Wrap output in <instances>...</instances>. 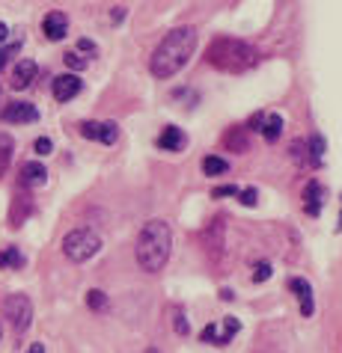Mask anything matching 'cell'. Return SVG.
Masks as SVG:
<instances>
[{"instance_id":"obj_17","label":"cell","mask_w":342,"mask_h":353,"mask_svg":"<svg viewBox=\"0 0 342 353\" xmlns=\"http://www.w3.org/2000/svg\"><path fill=\"white\" fill-rule=\"evenodd\" d=\"M202 172L205 175H227L229 172V161L218 158V154H209V158H202Z\"/></svg>"},{"instance_id":"obj_13","label":"cell","mask_w":342,"mask_h":353,"mask_svg":"<svg viewBox=\"0 0 342 353\" xmlns=\"http://www.w3.org/2000/svg\"><path fill=\"white\" fill-rule=\"evenodd\" d=\"M48 181V170L39 161H30L21 166V184L24 188H42V184Z\"/></svg>"},{"instance_id":"obj_26","label":"cell","mask_w":342,"mask_h":353,"mask_svg":"<svg viewBox=\"0 0 342 353\" xmlns=\"http://www.w3.org/2000/svg\"><path fill=\"white\" fill-rule=\"evenodd\" d=\"M18 51V42L15 45H6V48H0V72H3V65L9 63V57H12Z\"/></svg>"},{"instance_id":"obj_6","label":"cell","mask_w":342,"mask_h":353,"mask_svg":"<svg viewBox=\"0 0 342 353\" xmlns=\"http://www.w3.org/2000/svg\"><path fill=\"white\" fill-rule=\"evenodd\" d=\"M238 330H241L238 318H223L220 323H209V327L202 330V341L205 345H229V341L238 336Z\"/></svg>"},{"instance_id":"obj_25","label":"cell","mask_w":342,"mask_h":353,"mask_svg":"<svg viewBox=\"0 0 342 353\" xmlns=\"http://www.w3.org/2000/svg\"><path fill=\"white\" fill-rule=\"evenodd\" d=\"M66 65H68V68H75V72H81V68H86V60H84L81 54H75V51H72V54H66Z\"/></svg>"},{"instance_id":"obj_7","label":"cell","mask_w":342,"mask_h":353,"mask_svg":"<svg viewBox=\"0 0 342 353\" xmlns=\"http://www.w3.org/2000/svg\"><path fill=\"white\" fill-rule=\"evenodd\" d=\"M81 137H86V140H99L104 145H113L120 140V128H116V122H84Z\"/></svg>"},{"instance_id":"obj_28","label":"cell","mask_w":342,"mask_h":353,"mask_svg":"<svg viewBox=\"0 0 342 353\" xmlns=\"http://www.w3.org/2000/svg\"><path fill=\"white\" fill-rule=\"evenodd\" d=\"M238 196H241V205H256V190H238Z\"/></svg>"},{"instance_id":"obj_20","label":"cell","mask_w":342,"mask_h":353,"mask_svg":"<svg viewBox=\"0 0 342 353\" xmlns=\"http://www.w3.org/2000/svg\"><path fill=\"white\" fill-rule=\"evenodd\" d=\"M321 158H325V140H321V137L316 134L310 140V163L312 166H321Z\"/></svg>"},{"instance_id":"obj_14","label":"cell","mask_w":342,"mask_h":353,"mask_svg":"<svg viewBox=\"0 0 342 353\" xmlns=\"http://www.w3.org/2000/svg\"><path fill=\"white\" fill-rule=\"evenodd\" d=\"M184 143H188V137L182 134V128H175V125L164 128V134L158 137V149H164V152H182Z\"/></svg>"},{"instance_id":"obj_1","label":"cell","mask_w":342,"mask_h":353,"mask_svg":"<svg viewBox=\"0 0 342 353\" xmlns=\"http://www.w3.org/2000/svg\"><path fill=\"white\" fill-rule=\"evenodd\" d=\"M197 51V30L193 27H175L161 39V45L152 54V74L155 77H173L175 72H182L188 60Z\"/></svg>"},{"instance_id":"obj_23","label":"cell","mask_w":342,"mask_h":353,"mask_svg":"<svg viewBox=\"0 0 342 353\" xmlns=\"http://www.w3.org/2000/svg\"><path fill=\"white\" fill-rule=\"evenodd\" d=\"M271 276V264L268 261H259L256 268H253V282H265Z\"/></svg>"},{"instance_id":"obj_21","label":"cell","mask_w":342,"mask_h":353,"mask_svg":"<svg viewBox=\"0 0 342 353\" xmlns=\"http://www.w3.org/2000/svg\"><path fill=\"white\" fill-rule=\"evenodd\" d=\"M15 205L18 208H12V225H21V220H24V214H30L33 211V205H30V199H24V196H15Z\"/></svg>"},{"instance_id":"obj_31","label":"cell","mask_w":342,"mask_h":353,"mask_svg":"<svg viewBox=\"0 0 342 353\" xmlns=\"http://www.w3.org/2000/svg\"><path fill=\"white\" fill-rule=\"evenodd\" d=\"M6 39H9V27L0 24V42H6Z\"/></svg>"},{"instance_id":"obj_3","label":"cell","mask_w":342,"mask_h":353,"mask_svg":"<svg viewBox=\"0 0 342 353\" xmlns=\"http://www.w3.org/2000/svg\"><path fill=\"white\" fill-rule=\"evenodd\" d=\"M209 63L220 72H247L259 63V51L241 39H218L211 48H209Z\"/></svg>"},{"instance_id":"obj_10","label":"cell","mask_w":342,"mask_h":353,"mask_svg":"<svg viewBox=\"0 0 342 353\" xmlns=\"http://www.w3.org/2000/svg\"><path fill=\"white\" fill-rule=\"evenodd\" d=\"M289 288L295 291V297H298V303H301V315H304V318H312V312H316V300H312L310 282H307V279H301V276H295V279H289Z\"/></svg>"},{"instance_id":"obj_19","label":"cell","mask_w":342,"mask_h":353,"mask_svg":"<svg viewBox=\"0 0 342 353\" xmlns=\"http://www.w3.org/2000/svg\"><path fill=\"white\" fill-rule=\"evenodd\" d=\"M259 131L265 140H277V137L283 134V116H268L265 125H259Z\"/></svg>"},{"instance_id":"obj_9","label":"cell","mask_w":342,"mask_h":353,"mask_svg":"<svg viewBox=\"0 0 342 353\" xmlns=\"http://www.w3.org/2000/svg\"><path fill=\"white\" fill-rule=\"evenodd\" d=\"M0 116H3L6 122H12V125H24V122H36L39 119V110H36L33 104H27V101H12Z\"/></svg>"},{"instance_id":"obj_4","label":"cell","mask_w":342,"mask_h":353,"mask_svg":"<svg viewBox=\"0 0 342 353\" xmlns=\"http://www.w3.org/2000/svg\"><path fill=\"white\" fill-rule=\"evenodd\" d=\"M102 250V238L93 229H72L63 238V252L72 261H90Z\"/></svg>"},{"instance_id":"obj_30","label":"cell","mask_w":342,"mask_h":353,"mask_svg":"<svg viewBox=\"0 0 342 353\" xmlns=\"http://www.w3.org/2000/svg\"><path fill=\"white\" fill-rule=\"evenodd\" d=\"M77 48H81V51H86V54H93V51H95V45L90 42V39H81V42H77Z\"/></svg>"},{"instance_id":"obj_8","label":"cell","mask_w":342,"mask_h":353,"mask_svg":"<svg viewBox=\"0 0 342 353\" xmlns=\"http://www.w3.org/2000/svg\"><path fill=\"white\" fill-rule=\"evenodd\" d=\"M84 90V83H81V77L77 74H60V77H54V86H51V92L57 101H72V98Z\"/></svg>"},{"instance_id":"obj_16","label":"cell","mask_w":342,"mask_h":353,"mask_svg":"<svg viewBox=\"0 0 342 353\" xmlns=\"http://www.w3.org/2000/svg\"><path fill=\"white\" fill-rule=\"evenodd\" d=\"M18 268H24V256H21V252H18L15 247L0 250V270H18Z\"/></svg>"},{"instance_id":"obj_24","label":"cell","mask_w":342,"mask_h":353,"mask_svg":"<svg viewBox=\"0 0 342 353\" xmlns=\"http://www.w3.org/2000/svg\"><path fill=\"white\" fill-rule=\"evenodd\" d=\"M173 327H175V332H179V336H188V332H191V327H188V318H184V312H175Z\"/></svg>"},{"instance_id":"obj_27","label":"cell","mask_w":342,"mask_h":353,"mask_svg":"<svg viewBox=\"0 0 342 353\" xmlns=\"http://www.w3.org/2000/svg\"><path fill=\"white\" fill-rule=\"evenodd\" d=\"M33 149L39 154H51V140H48V137H39V140L33 143Z\"/></svg>"},{"instance_id":"obj_12","label":"cell","mask_w":342,"mask_h":353,"mask_svg":"<svg viewBox=\"0 0 342 353\" xmlns=\"http://www.w3.org/2000/svg\"><path fill=\"white\" fill-rule=\"evenodd\" d=\"M36 72H39V68H36L33 60H21L12 68V81H9V86H12V90H27V86L33 83Z\"/></svg>"},{"instance_id":"obj_11","label":"cell","mask_w":342,"mask_h":353,"mask_svg":"<svg viewBox=\"0 0 342 353\" xmlns=\"http://www.w3.org/2000/svg\"><path fill=\"white\" fill-rule=\"evenodd\" d=\"M68 30V18L63 12H48L45 21H42V33L51 39V42H60V39L66 36Z\"/></svg>"},{"instance_id":"obj_18","label":"cell","mask_w":342,"mask_h":353,"mask_svg":"<svg viewBox=\"0 0 342 353\" xmlns=\"http://www.w3.org/2000/svg\"><path fill=\"white\" fill-rule=\"evenodd\" d=\"M12 152H15V140L9 134H0V175L6 172L9 161H12Z\"/></svg>"},{"instance_id":"obj_5","label":"cell","mask_w":342,"mask_h":353,"mask_svg":"<svg viewBox=\"0 0 342 353\" xmlns=\"http://www.w3.org/2000/svg\"><path fill=\"white\" fill-rule=\"evenodd\" d=\"M3 315L9 318L15 332H24L33 323V303L27 294H9L3 300Z\"/></svg>"},{"instance_id":"obj_32","label":"cell","mask_w":342,"mask_h":353,"mask_svg":"<svg viewBox=\"0 0 342 353\" xmlns=\"http://www.w3.org/2000/svg\"><path fill=\"white\" fill-rule=\"evenodd\" d=\"M27 353H45V347H42V345H33V347L27 350Z\"/></svg>"},{"instance_id":"obj_2","label":"cell","mask_w":342,"mask_h":353,"mask_svg":"<svg viewBox=\"0 0 342 353\" xmlns=\"http://www.w3.org/2000/svg\"><path fill=\"white\" fill-rule=\"evenodd\" d=\"M173 250V232L164 220H149L140 229V238H137V264L146 273H158L170 259Z\"/></svg>"},{"instance_id":"obj_15","label":"cell","mask_w":342,"mask_h":353,"mask_svg":"<svg viewBox=\"0 0 342 353\" xmlns=\"http://www.w3.org/2000/svg\"><path fill=\"white\" fill-rule=\"evenodd\" d=\"M321 199H325V188L319 181H310L307 184V214L310 217H319L321 214Z\"/></svg>"},{"instance_id":"obj_22","label":"cell","mask_w":342,"mask_h":353,"mask_svg":"<svg viewBox=\"0 0 342 353\" xmlns=\"http://www.w3.org/2000/svg\"><path fill=\"white\" fill-rule=\"evenodd\" d=\"M86 303H90V309H93V312L107 309V297H104V291H99V288H93L90 294H86Z\"/></svg>"},{"instance_id":"obj_29","label":"cell","mask_w":342,"mask_h":353,"mask_svg":"<svg viewBox=\"0 0 342 353\" xmlns=\"http://www.w3.org/2000/svg\"><path fill=\"white\" fill-rule=\"evenodd\" d=\"M214 196H238V188H236V184H227V188L214 190Z\"/></svg>"}]
</instances>
